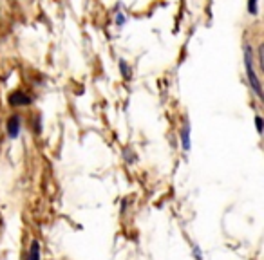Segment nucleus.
I'll return each mask as SVG.
<instances>
[{
  "instance_id": "nucleus-1",
  "label": "nucleus",
  "mask_w": 264,
  "mask_h": 260,
  "mask_svg": "<svg viewBox=\"0 0 264 260\" xmlns=\"http://www.w3.org/2000/svg\"><path fill=\"white\" fill-rule=\"evenodd\" d=\"M244 69H246V78L250 82L251 91L255 92L259 98H262V89H260L259 76H257L255 67H253V54H251L250 45H244Z\"/></svg>"
},
{
  "instance_id": "nucleus-2",
  "label": "nucleus",
  "mask_w": 264,
  "mask_h": 260,
  "mask_svg": "<svg viewBox=\"0 0 264 260\" xmlns=\"http://www.w3.org/2000/svg\"><path fill=\"white\" fill-rule=\"evenodd\" d=\"M22 132V116L20 114H11L6 121V134L9 139H17Z\"/></svg>"
},
{
  "instance_id": "nucleus-3",
  "label": "nucleus",
  "mask_w": 264,
  "mask_h": 260,
  "mask_svg": "<svg viewBox=\"0 0 264 260\" xmlns=\"http://www.w3.org/2000/svg\"><path fill=\"white\" fill-rule=\"evenodd\" d=\"M31 96L26 94L24 91H13L11 94L8 96V103L11 105V107H27V105L31 103Z\"/></svg>"
},
{
  "instance_id": "nucleus-4",
  "label": "nucleus",
  "mask_w": 264,
  "mask_h": 260,
  "mask_svg": "<svg viewBox=\"0 0 264 260\" xmlns=\"http://www.w3.org/2000/svg\"><path fill=\"white\" fill-rule=\"evenodd\" d=\"M190 123L188 119H183V126H181V132H179V138H181V148L185 152H188L192 148V141H190Z\"/></svg>"
},
{
  "instance_id": "nucleus-5",
  "label": "nucleus",
  "mask_w": 264,
  "mask_h": 260,
  "mask_svg": "<svg viewBox=\"0 0 264 260\" xmlns=\"http://www.w3.org/2000/svg\"><path fill=\"white\" fill-rule=\"evenodd\" d=\"M42 258V247H40V242L36 238H33L29 244V251H27L26 260H40Z\"/></svg>"
},
{
  "instance_id": "nucleus-6",
  "label": "nucleus",
  "mask_w": 264,
  "mask_h": 260,
  "mask_svg": "<svg viewBox=\"0 0 264 260\" xmlns=\"http://www.w3.org/2000/svg\"><path fill=\"white\" fill-rule=\"evenodd\" d=\"M31 128L35 130L36 136L42 134V116H40V114H35V116H33V119H31Z\"/></svg>"
},
{
  "instance_id": "nucleus-7",
  "label": "nucleus",
  "mask_w": 264,
  "mask_h": 260,
  "mask_svg": "<svg viewBox=\"0 0 264 260\" xmlns=\"http://www.w3.org/2000/svg\"><path fill=\"white\" fill-rule=\"evenodd\" d=\"M120 69H122V74L125 80H130V67L125 60H120Z\"/></svg>"
},
{
  "instance_id": "nucleus-8",
  "label": "nucleus",
  "mask_w": 264,
  "mask_h": 260,
  "mask_svg": "<svg viewBox=\"0 0 264 260\" xmlns=\"http://www.w3.org/2000/svg\"><path fill=\"white\" fill-rule=\"evenodd\" d=\"M192 256H194V260H203V251L197 244H192Z\"/></svg>"
},
{
  "instance_id": "nucleus-9",
  "label": "nucleus",
  "mask_w": 264,
  "mask_h": 260,
  "mask_svg": "<svg viewBox=\"0 0 264 260\" xmlns=\"http://www.w3.org/2000/svg\"><path fill=\"white\" fill-rule=\"evenodd\" d=\"M257 2H259V0H248V13L250 15H257V11H259Z\"/></svg>"
},
{
  "instance_id": "nucleus-10",
  "label": "nucleus",
  "mask_w": 264,
  "mask_h": 260,
  "mask_svg": "<svg viewBox=\"0 0 264 260\" xmlns=\"http://www.w3.org/2000/svg\"><path fill=\"white\" fill-rule=\"evenodd\" d=\"M123 156L127 157V163H129V165H132V163L136 161V154H134V156H130V150H129V148H125V150H123Z\"/></svg>"
},
{
  "instance_id": "nucleus-11",
  "label": "nucleus",
  "mask_w": 264,
  "mask_h": 260,
  "mask_svg": "<svg viewBox=\"0 0 264 260\" xmlns=\"http://www.w3.org/2000/svg\"><path fill=\"white\" fill-rule=\"evenodd\" d=\"M255 126H257V132L262 134V117L260 116H255Z\"/></svg>"
},
{
  "instance_id": "nucleus-12",
  "label": "nucleus",
  "mask_w": 264,
  "mask_h": 260,
  "mask_svg": "<svg viewBox=\"0 0 264 260\" xmlns=\"http://www.w3.org/2000/svg\"><path fill=\"white\" fill-rule=\"evenodd\" d=\"M116 24H118V26H123V24H125V17H123L122 13L116 17Z\"/></svg>"
}]
</instances>
